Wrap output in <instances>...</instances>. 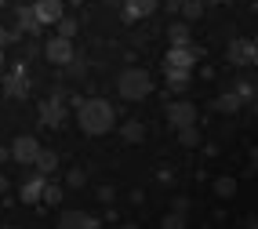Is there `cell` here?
I'll return each instance as SVG.
<instances>
[{
  "mask_svg": "<svg viewBox=\"0 0 258 229\" xmlns=\"http://www.w3.org/2000/svg\"><path fill=\"white\" fill-rule=\"evenodd\" d=\"M247 229H258V218H247Z\"/></svg>",
  "mask_w": 258,
  "mask_h": 229,
  "instance_id": "cell-32",
  "label": "cell"
},
{
  "mask_svg": "<svg viewBox=\"0 0 258 229\" xmlns=\"http://www.w3.org/2000/svg\"><path fill=\"white\" fill-rule=\"evenodd\" d=\"M120 229H135V225H120Z\"/></svg>",
  "mask_w": 258,
  "mask_h": 229,
  "instance_id": "cell-38",
  "label": "cell"
},
{
  "mask_svg": "<svg viewBox=\"0 0 258 229\" xmlns=\"http://www.w3.org/2000/svg\"><path fill=\"white\" fill-rule=\"evenodd\" d=\"M40 149H44V146H40L33 135H19V138L11 142V160H15V164H37Z\"/></svg>",
  "mask_w": 258,
  "mask_h": 229,
  "instance_id": "cell-3",
  "label": "cell"
},
{
  "mask_svg": "<svg viewBox=\"0 0 258 229\" xmlns=\"http://www.w3.org/2000/svg\"><path fill=\"white\" fill-rule=\"evenodd\" d=\"M215 109H218V113H226V117H233V113L244 109V98H240L236 91H226V95H218V98H215Z\"/></svg>",
  "mask_w": 258,
  "mask_h": 229,
  "instance_id": "cell-15",
  "label": "cell"
},
{
  "mask_svg": "<svg viewBox=\"0 0 258 229\" xmlns=\"http://www.w3.org/2000/svg\"><path fill=\"white\" fill-rule=\"evenodd\" d=\"M236 189H240V182L233 179V175H218V179H215V197L218 200H233Z\"/></svg>",
  "mask_w": 258,
  "mask_h": 229,
  "instance_id": "cell-16",
  "label": "cell"
},
{
  "mask_svg": "<svg viewBox=\"0 0 258 229\" xmlns=\"http://www.w3.org/2000/svg\"><path fill=\"white\" fill-rule=\"evenodd\" d=\"M77 124L88 135H106L116 124V113L106 98H88V102H77Z\"/></svg>",
  "mask_w": 258,
  "mask_h": 229,
  "instance_id": "cell-1",
  "label": "cell"
},
{
  "mask_svg": "<svg viewBox=\"0 0 258 229\" xmlns=\"http://www.w3.org/2000/svg\"><path fill=\"white\" fill-rule=\"evenodd\" d=\"M182 15H185V22H197L200 15H204V0H182V8H178Z\"/></svg>",
  "mask_w": 258,
  "mask_h": 229,
  "instance_id": "cell-21",
  "label": "cell"
},
{
  "mask_svg": "<svg viewBox=\"0 0 258 229\" xmlns=\"http://www.w3.org/2000/svg\"><path fill=\"white\" fill-rule=\"evenodd\" d=\"M55 229H95V218L88 211H62Z\"/></svg>",
  "mask_w": 258,
  "mask_h": 229,
  "instance_id": "cell-12",
  "label": "cell"
},
{
  "mask_svg": "<svg viewBox=\"0 0 258 229\" xmlns=\"http://www.w3.org/2000/svg\"><path fill=\"white\" fill-rule=\"evenodd\" d=\"M66 117H70V109H66V98L62 95H51V98L40 102V120H44L47 128H62Z\"/></svg>",
  "mask_w": 258,
  "mask_h": 229,
  "instance_id": "cell-6",
  "label": "cell"
},
{
  "mask_svg": "<svg viewBox=\"0 0 258 229\" xmlns=\"http://www.w3.org/2000/svg\"><path fill=\"white\" fill-rule=\"evenodd\" d=\"M8 189V179H4V175H0V193H4Z\"/></svg>",
  "mask_w": 258,
  "mask_h": 229,
  "instance_id": "cell-33",
  "label": "cell"
},
{
  "mask_svg": "<svg viewBox=\"0 0 258 229\" xmlns=\"http://www.w3.org/2000/svg\"><path fill=\"white\" fill-rule=\"evenodd\" d=\"M73 33H77V22H73V19H62V22H58V37H70V40H73Z\"/></svg>",
  "mask_w": 258,
  "mask_h": 229,
  "instance_id": "cell-26",
  "label": "cell"
},
{
  "mask_svg": "<svg viewBox=\"0 0 258 229\" xmlns=\"http://www.w3.org/2000/svg\"><path fill=\"white\" fill-rule=\"evenodd\" d=\"M178 142L185 146V149H197L200 146V128L193 124V128H178Z\"/></svg>",
  "mask_w": 258,
  "mask_h": 229,
  "instance_id": "cell-19",
  "label": "cell"
},
{
  "mask_svg": "<svg viewBox=\"0 0 258 229\" xmlns=\"http://www.w3.org/2000/svg\"><path fill=\"white\" fill-rule=\"evenodd\" d=\"M58 200H62V189L55 182H44V200L40 204H58Z\"/></svg>",
  "mask_w": 258,
  "mask_h": 229,
  "instance_id": "cell-24",
  "label": "cell"
},
{
  "mask_svg": "<svg viewBox=\"0 0 258 229\" xmlns=\"http://www.w3.org/2000/svg\"><path fill=\"white\" fill-rule=\"evenodd\" d=\"M11 40H15V33H11V29H4V26H0V47H8Z\"/></svg>",
  "mask_w": 258,
  "mask_h": 229,
  "instance_id": "cell-29",
  "label": "cell"
},
{
  "mask_svg": "<svg viewBox=\"0 0 258 229\" xmlns=\"http://www.w3.org/2000/svg\"><path fill=\"white\" fill-rule=\"evenodd\" d=\"M164 73H167V87H171V91H185L189 73H193V69H164Z\"/></svg>",
  "mask_w": 258,
  "mask_h": 229,
  "instance_id": "cell-18",
  "label": "cell"
},
{
  "mask_svg": "<svg viewBox=\"0 0 258 229\" xmlns=\"http://www.w3.org/2000/svg\"><path fill=\"white\" fill-rule=\"evenodd\" d=\"M0 229H15V225H0Z\"/></svg>",
  "mask_w": 258,
  "mask_h": 229,
  "instance_id": "cell-39",
  "label": "cell"
},
{
  "mask_svg": "<svg viewBox=\"0 0 258 229\" xmlns=\"http://www.w3.org/2000/svg\"><path fill=\"white\" fill-rule=\"evenodd\" d=\"M33 167H37V175H44V179H47V175H55L58 171V153L40 149V156H37V164H33Z\"/></svg>",
  "mask_w": 258,
  "mask_h": 229,
  "instance_id": "cell-17",
  "label": "cell"
},
{
  "mask_svg": "<svg viewBox=\"0 0 258 229\" xmlns=\"http://www.w3.org/2000/svg\"><path fill=\"white\" fill-rule=\"evenodd\" d=\"M106 4H109V8H120V4H124V0H106Z\"/></svg>",
  "mask_w": 258,
  "mask_h": 229,
  "instance_id": "cell-34",
  "label": "cell"
},
{
  "mask_svg": "<svg viewBox=\"0 0 258 229\" xmlns=\"http://www.w3.org/2000/svg\"><path fill=\"white\" fill-rule=\"evenodd\" d=\"M226 59H229L233 66H251V62H254V40L236 37V40L229 44V51H226Z\"/></svg>",
  "mask_w": 258,
  "mask_h": 229,
  "instance_id": "cell-8",
  "label": "cell"
},
{
  "mask_svg": "<svg viewBox=\"0 0 258 229\" xmlns=\"http://www.w3.org/2000/svg\"><path fill=\"white\" fill-rule=\"evenodd\" d=\"M211 4H233V0H211Z\"/></svg>",
  "mask_w": 258,
  "mask_h": 229,
  "instance_id": "cell-36",
  "label": "cell"
},
{
  "mask_svg": "<svg viewBox=\"0 0 258 229\" xmlns=\"http://www.w3.org/2000/svg\"><path fill=\"white\" fill-rule=\"evenodd\" d=\"M189 44V22H175L171 26V47H185Z\"/></svg>",
  "mask_w": 258,
  "mask_h": 229,
  "instance_id": "cell-20",
  "label": "cell"
},
{
  "mask_svg": "<svg viewBox=\"0 0 258 229\" xmlns=\"http://www.w3.org/2000/svg\"><path fill=\"white\" fill-rule=\"evenodd\" d=\"M4 95H8V98H26V95H29V77H26L22 66L15 69V73L4 77Z\"/></svg>",
  "mask_w": 258,
  "mask_h": 229,
  "instance_id": "cell-9",
  "label": "cell"
},
{
  "mask_svg": "<svg viewBox=\"0 0 258 229\" xmlns=\"http://www.w3.org/2000/svg\"><path fill=\"white\" fill-rule=\"evenodd\" d=\"M84 182H88V179H84V171H70V175H66V186H70V189H80Z\"/></svg>",
  "mask_w": 258,
  "mask_h": 229,
  "instance_id": "cell-27",
  "label": "cell"
},
{
  "mask_svg": "<svg viewBox=\"0 0 258 229\" xmlns=\"http://www.w3.org/2000/svg\"><path fill=\"white\" fill-rule=\"evenodd\" d=\"M171 211H178V215L189 218V200H185V197H175V200H171Z\"/></svg>",
  "mask_w": 258,
  "mask_h": 229,
  "instance_id": "cell-28",
  "label": "cell"
},
{
  "mask_svg": "<svg viewBox=\"0 0 258 229\" xmlns=\"http://www.w3.org/2000/svg\"><path fill=\"white\" fill-rule=\"evenodd\" d=\"M116 91H120V98L124 102H142V98H149V91H153V77L146 73V69H124L120 73V80H116Z\"/></svg>",
  "mask_w": 258,
  "mask_h": 229,
  "instance_id": "cell-2",
  "label": "cell"
},
{
  "mask_svg": "<svg viewBox=\"0 0 258 229\" xmlns=\"http://www.w3.org/2000/svg\"><path fill=\"white\" fill-rule=\"evenodd\" d=\"M167 124L175 128V131H178V128H193V124H197V105L185 102V98H182V102H171V105H167Z\"/></svg>",
  "mask_w": 258,
  "mask_h": 229,
  "instance_id": "cell-5",
  "label": "cell"
},
{
  "mask_svg": "<svg viewBox=\"0 0 258 229\" xmlns=\"http://www.w3.org/2000/svg\"><path fill=\"white\" fill-rule=\"evenodd\" d=\"M44 182H47L44 175H33V179H29V182H26V186L19 189L22 204H40V200H44Z\"/></svg>",
  "mask_w": 258,
  "mask_h": 229,
  "instance_id": "cell-13",
  "label": "cell"
},
{
  "mask_svg": "<svg viewBox=\"0 0 258 229\" xmlns=\"http://www.w3.org/2000/svg\"><path fill=\"white\" fill-rule=\"evenodd\" d=\"M0 69H4V47H0Z\"/></svg>",
  "mask_w": 258,
  "mask_h": 229,
  "instance_id": "cell-37",
  "label": "cell"
},
{
  "mask_svg": "<svg viewBox=\"0 0 258 229\" xmlns=\"http://www.w3.org/2000/svg\"><path fill=\"white\" fill-rule=\"evenodd\" d=\"M44 55H47L51 66H70L73 62V40L70 37H51L44 44Z\"/></svg>",
  "mask_w": 258,
  "mask_h": 229,
  "instance_id": "cell-4",
  "label": "cell"
},
{
  "mask_svg": "<svg viewBox=\"0 0 258 229\" xmlns=\"http://www.w3.org/2000/svg\"><path fill=\"white\" fill-rule=\"evenodd\" d=\"M251 66H258V44H254V62H251Z\"/></svg>",
  "mask_w": 258,
  "mask_h": 229,
  "instance_id": "cell-35",
  "label": "cell"
},
{
  "mask_svg": "<svg viewBox=\"0 0 258 229\" xmlns=\"http://www.w3.org/2000/svg\"><path fill=\"white\" fill-rule=\"evenodd\" d=\"M124 138H127V142H135V146H139L142 138H146V128L139 124V120H131V124H124Z\"/></svg>",
  "mask_w": 258,
  "mask_h": 229,
  "instance_id": "cell-23",
  "label": "cell"
},
{
  "mask_svg": "<svg viewBox=\"0 0 258 229\" xmlns=\"http://www.w3.org/2000/svg\"><path fill=\"white\" fill-rule=\"evenodd\" d=\"M233 91H236L240 98H244V102H247V98L254 95V84H247V80H236V84H233Z\"/></svg>",
  "mask_w": 258,
  "mask_h": 229,
  "instance_id": "cell-25",
  "label": "cell"
},
{
  "mask_svg": "<svg viewBox=\"0 0 258 229\" xmlns=\"http://www.w3.org/2000/svg\"><path fill=\"white\" fill-rule=\"evenodd\" d=\"M193 62H197V51L185 44V47H171V51H167L164 69H193Z\"/></svg>",
  "mask_w": 258,
  "mask_h": 229,
  "instance_id": "cell-10",
  "label": "cell"
},
{
  "mask_svg": "<svg viewBox=\"0 0 258 229\" xmlns=\"http://www.w3.org/2000/svg\"><path fill=\"white\" fill-rule=\"evenodd\" d=\"M15 19H19V29H22V33H40V29H44V22L37 19L33 4H29V8H19V11H15Z\"/></svg>",
  "mask_w": 258,
  "mask_h": 229,
  "instance_id": "cell-14",
  "label": "cell"
},
{
  "mask_svg": "<svg viewBox=\"0 0 258 229\" xmlns=\"http://www.w3.org/2000/svg\"><path fill=\"white\" fill-rule=\"evenodd\" d=\"M167 8H171V11H178V8H182V0H167Z\"/></svg>",
  "mask_w": 258,
  "mask_h": 229,
  "instance_id": "cell-31",
  "label": "cell"
},
{
  "mask_svg": "<svg viewBox=\"0 0 258 229\" xmlns=\"http://www.w3.org/2000/svg\"><path fill=\"white\" fill-rule=\"evenodd\" d=\"M185 215H178V211H167V215L160 218V229H185Z\"/></svg>",
  "mask_w": 258,
  "mask_h": 229,
  "instance_id": "cell-22",
  "label": "cell"
},
{
  "mask_svg": "<svg viewBox=\"0 0 258 229\" xmlns=\"http://www.w3.org/2000/svg\"><path fill=\"white\" fill-rule=\"evenodd\" d=\"M251 167H254V171H258V146H254V149H251Z\"/></svg>",
  "mask_w": 258,
  "mask_h": 229,
  "instance_id": "cell-30",
  "label": "cell"
},
{
  "mask_svg": "<svg viewBox=\"0 0 258 229\" xmlns=\"http://www.w3.org/2000/svg\"><path fill=\"white\" fill-rule=\"evenodd\" d=\"M33 11H37V19L44 26H58L66 19V11H62V0H37L33 4Z\"/></svg>",
  "mask_w": 258,
  "mask_h": 229,
  "instance_id": "cell-7",
  "label": "cell"
},
{
  "mask_svg": "<svg viewBox=\"0 0 258 229\" xmlns=\"http://www.w3.org/2000/svg\"><path fill=\"white\" fill-rule=\"evenodd\" d=\"M157 4H160V0H124L120 8H124V19L127 22H139V19H146V15L157 11Z\"/></svg>",
  "mask_w": 258,
  "mask_h": 229,
  "instance_id": "cell-11",
  "label": "cell"
}]
</instances>
